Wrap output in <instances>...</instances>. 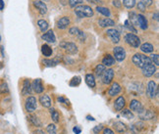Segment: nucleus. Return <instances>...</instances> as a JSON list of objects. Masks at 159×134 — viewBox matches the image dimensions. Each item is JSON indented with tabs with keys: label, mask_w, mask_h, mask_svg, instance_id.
<instances>
[{
	"label": "nucleus",
	"mask_w": 159,
	"mask_h": 134,
	"mask_svg": "<svg viewBox=\"0 0 159 134\" xmlns=\"http://www.w3.org/2000/svg\"><path fill=\"white\" fill-rule=\"evenodd\" d=\"M122 115H123L124 118L128 119H134V114L130 111V110H124V111L122 112Z\"/></svg>",
	"instance_id": "c9c22d12"
},
{
	"label": "nucleus",
	"mask_w": 159,
	"mask_h": 134,
	"mask_svg": "<svg viewBox=\"0 0 159 134\" xmlns=\"http://www.w3.org/2000/svg\"><path fill=\"white\" fill-rule=\"evenodd\" d=\"M34 134H44V132L42 131L41 129H36L34 131Z\"/></svg>",
	"instance_id": "603ef678"
},
{
	"label": "nucleus",
	"mask_w": 159,
	"mask_h": 134,
	"mask_svg": "<svg viewBox=\"0 0 159 134\" xmlns=\"http://www.w3.org/2000/svg\"><path fill=\"white\" fill-rule=\"evenodd\" d=\"M70 25V20L68 17H62L57 22V28L60 29H65Z\"/></svg>",
	"instance_id": "a211bd4d"
},
{
	"label": "nucleus",
	"mask_w": 159,
	"mask_h": 134,
	"mask_svg": "<svg viewBox=\"0 0 159 134\" xmlns=\"http://www.w3.org/2000/svg\"><path fill=\"white\" fill-rule=\"evenodd\" d=\"M38 26L39 28V29L42 32H45L48 29V23L44 20H39L38 21Z\"/></svg>",
	"instance_id": "cd10ccee"
},
{
	"label": "nucleus",
	"mask_w": 159,
	"mask_h": 134,
	"mask_svg": "<svg viewBox=\"0 0 159 134\" xmlns=\"http://www.w3.org/2000/svg\"><path fill=\"white\" fill-rule=\"evenodd\" d=\"M85 83H87L91 88L95 87V78H94L93 75L88 74L87 76H85Z\"/></svg>",
	"instance_id": "a878e982"
},
{
	"label": "nucleus",
	"mask_w": 159,
	"mask_h": 134,
	"mask_svg": "<svg viewBox=\"0 0 159 134\" xmlns=\"http://www.w3.org/2000/svg\"><path fill=\"white\" fill-rule=\"evenodd\" d=\"M150 60H151L152 64H153L154 66H159V57H158L157 54H152Z\"/></svg>",
	"instance_id": "58836bf2"
},
{
	"label": "nucleus",
	"mask_w": 159,
	"mask_h": 134,
	"mask_svg": "<svg viewBox=\"0 0 159 134\" xmlns=\"http://www.w3.org/2000/svg\"><path fill=\"white\" fill-rule=\"evenodd\" d=\"M34 7L36 9H39V13L41 15L46 14V12H47V6H46V4L44 2L40 1V0H36V1H34Z\"/></svg>",
	"instance_id": "4468645a"
},
{
	"label": "nucleus",
	"mask_w": 159,
	"mask_h": 134,
	"mask_svg": "<svg viewBox=\"0 0 159 134\" xmlns=\"http://www.w3.org/2000/svg\"><path fill=\"white\" fill-rule=\"evenodd\" d=\"M3 68V65H2V63H0V69H2Z\"/></svg>",
	"instance_id": "6e6d98bb"
},
{
	"label": "nucleus",
	"mask_w": 159,
	"mask_h": 134,
	"mask_svg": "<svg viewBox=\"0 0 159 134\" xmlns=\"http://www.w3.org/2000/svg\"><path fill=\"white\" fill-rule=\"evenodd\" d=\"M140 2H142L144 5V7L146 8V7H148V6H150L153 1H152V0H142Z\"/></svg>",
	"instance_id": "79ce46f5"
},
{
	"label": "nucleus",
	"mask_w": 159,
	"mask_h": 134,
	"mask_svg": "<svg viewBox=\"0 0 159 134\" xmlns=\"http://www.w3.org/2000/svg\"><path fill=\"white\" fill-rule=\"evenodd\" d=\"M74 132L76 133V134H80L81 133V128H80V127H78V126H76V127H74Z\"/></svg>",
	"instance_id": "8fccbe9b"
},
{
	"label": "nucleus",
	"mask_w": 159,
	"mask_h": 134,
	"mask_svg": "<svg viewBox=\"0 0 159 134\" xmlns=\"http://www.w3.org/2000/svg\"><path fill=\"white\" fill-rule=\"evenodd\" d=\"M125 106H126V100L123 96L118 97V98L116 99L114 102V108H115L116 111H118V112L121 111V110L123 109Z\"/></svg>",
	"instance_id": "2eb2a0df"
},
{
	"label": "nucleus",
	"mask_w": 159,
	"mask_h": 134,
	"mask_svg": "<svg viewBox=\"0 0 159 134\" xmlns=\"http://www.w3.org/2000/svg\"><path fill=\"white\" fill-rule=\"evenodd\" d=\"M98 25L101 28H107V27H113L115 25V22L109 18H105V19H100L98 21Z\"/></svg>",
	"instance_id": "5701e85b"
},
{
	"label": "nucleus",
	"mask_w": 159,
	"mask_h": 134,
	"mask_svg": "<svg viewBox=\"0 0 159 134\" xmlns=\"http://www.w3.org/2000/svg\"><path fill=\"white\" fill-rule=\"evenodd\" d=\"M104 71H105V66H103L101 64L100 65H97L95 67V69H94V72H95V75L97 76H101L103 72H104Z\"/></svg>",
	"instance_id": "c756f323"
},
{
	"label": "nucleus",
	"mask_w": 159,
	"mask_h": 134,
	"mask_svg": "<svg viewBox=\"0 0 159 134\" xmlns=\"http://www.w3.org/2000/svg\"><path fill=\"white\" fill-rule=\"evenodd\" d=\"M48 134H57V128L55 124H49L46 128Z\"/></svg>",
	"instance_id": "e433bc0d"
},
{
	"label": "nucleus",
	"mask_w": 159,
	"mask_h": 134,
	"mask_svg": "<svg viewBox=\"0 0 159 134\" xmlns=\"http://www.w3.org/2000/svg\"><path fill=\"white\" fill-rule=\"evenodd\" d=\"M130 109L133 112H136L140 114L143 111V106L142 105V103L138 100H132L130 103Z\"/></svg>",
	"instance_id": "f8f14e48"
},
{
	"label": "nucleus",
	"mask_w": 159,
	"mask_h": 134,
	"mask_svg": "<svg viewBox=\"0 0 159 134\" xmlns=\"http://www.w3.org/2000/svg\"><path fill=\"white\" fill-rule=\"evenodd\" d=\"M123 4L128 9H132L136 5V1L134 0H123Z\"/></svg>",
	"instance_id": "f704fd0d"
},
{
	"label": "nucleus",
	"mask_w": 159,
	"mask_h": 134,
	"mask_svg": "<svg viewBox=\"0 0 159 134\" xmlns=\"http://www.w3.org/2000/svg\"><path fill=\"white\" fill-rule=\"evenodd\" d=\"M89 3H93V4H100L99 0H88Z\"/></svg>",
	"instance_id": "3c124183"
},
{
	"label": "nucleus",
	"mask_w": 159,
	"mask_h": 134,
	"mask_svg": "<svg viewBox=\"0 0 159 134\" xmlns=\"http://www.w3.org/2000/svg\"><path fill=\"white\" fill-rule=\"evenodd\" d=\"M101 78H102V82L104 84L111 83L113 78H114V71L112 69L105 70L104 72H103L102 76H101Z\"/></svg>",
	"instance_id": "6e6552de"
},
{
	"label": "nucleus",
	"mask_w": 159,
	"mask_h": 134,
	"mask_svg": "<svg viewBox=\"0 0 159 134\" xmlns=\"http://www.w3.org/2000/svg\"><path fill=\"white\" fill-rule=\"evenodd\" d=\"M133 63L136 65L138 68H140L143 69L144 66L146 65H149V64H152L151 60L149 57L145 56L143 54H134V57H133Z\"/></svg>",
	"instance_id": "f257e3e1"
},
{
	"label": "nucleus",
	"mask_w": 159,
	"mask_h": 134,
	"mask_svg": "<svg viewBox=\"0 0 159 134\" xmlns=\"http://www.w3.org/2000/svg\"><path fill=\"white\" fill-rule=\"evenodd\" d=\"M60 46L63 47L66 50V52L70 55H74L78 52V47L75 43H73V42H65V41L61 42Z\"/></svg>",
	"instance_id": "0eeeda50"
},
{
	"label": "nucleus",
	"mask_w": 159,
	"mask_h": 134,
	"mask_svg": "<svg viewBox=\"0 0 159 134\" xmlns=\"http://www.w3.org/2000/svg\"><path fill=\"white\" fill-rule=\"evenodd\" d=\"M4 7V3H3V0H0V10H2Z\"/></svg>",
	"instance_id": "864d4df0"
},
{
	"label": "nucleus",
	"mask_w": 159,
	"mask_h": 134,
	"mask_svg": "<svg viewBox=\"0 0 159 134\" xmlns=\"http://www.w3.org/2000/svg\"><path fill=\"white\" fill-rule=\"evenodd\" d=\"M36 99L33 96H30L29 98H27L26 103H25V108H26V111L28 113H34L35 110H36Z\"/></svg>",
	"instance_id": "423d86ee"
},
{
	"label": "nucleus",
	"mask_w": 159,
	"mask_h": 134,
	"mask_svg": "<svg viewBox=\"0 0 159 134\" xmlns=\"http://www.w3.org/2000/svg\"><path fill=\"white\" fill-rule=\"evenodd\" d=\"M58 101L61 102V103H65V104H69V101H67L65 98H63V97H59V98H58Z\"/></svg>",
	"instance_id": "49530a36"
},
{
	"label": "nucleus",
	"mask_w": 159,
	"mask_h": 134,
	"mask_svg": "<svg viewBox=\"0 0 159 134\" xmlns=\"http://www.w3.org/2000/svg\"><path fill=\"white\" fill-rule=\"evenodd\" d=\"M113 54H114L113 58L116 61H118V62H122V61H124L126 58V51L124 48L121 46L115 47L113 49Z\"/></svg>",
	"instance_id": "39448f33"
},
{
	"label": "nucleus",
	"mask_w": 159,
	"mask_h": 134,
	"mask_svg": "<svg viewBox=\"0 0 159 134\" xmlns=\"http://www.w3.org/2000/svg\"><path fill=\"white\" fill-rule=\"evenodd\" d=\"M157 92H158L157 84L154 81L150 80L148 83V86H146V95H148V98L154 99L156 97V95H157Z\"/></svg>",
	"instance_id": "20e7f679"
},
{
	"label": "nucleus",
	"mask_w": 159,
	"mask_h": 134,
	"mask_svg": "<svg viewBox=\"0 0 159 134\" xmlns=\"http://www.w3.org/2000/svg\"><path fill=\"white\" fill-rule=\"evenodd\" d=\"M50 115H51L52 120L54 121V123H57L58 121H59V114H58V112L54 108H51L50 109Z\"/></svg>",
	"instance_id": "7c9ffc66"
},
{
	"label": "nucleus",
	"mask_w": 159,
	"mask_h": 134,
	"mask_svg": "<svg viewBox=\"0 0 159 134\" xmlns=\"http://www.w3.org/2000/svg\"><path fill=\"white\" fill-rule=\"evenodd\" d=\"M101 129H102V125H97L96 127H94V128H93V131H94L95 133H97L98 131H100Z\"/></svg>",
	"instance_id": "09e8293b"
},
{
	"label": "nucleus",
	"mask_w": 159,
	"mask_h": 134,
	"mask_svg": "<svg viewBox=\"0 0 159 134\" xmlns=\"http://www.w3.org/2000/svg\"><path fill=\"white\" fill-rule=\"evenodd\" d=\"M7 93H9L8 85H7V83L2 82L0 84V94H7Z\"/></svg>",
	"instance_id": "72a5a7b5"
},
{
	"label": "nucleus",
	"mask_w": 159,
	"mask_h": 134,
	"mask_svg": "<svg viewBox=\"0 0 159 134\" xmlns=\"http://www.w3.org/2000/svg\"><path fill=\"white\" fill-rule=\"evenodd\" d=\"M138 9L139 11H142V12H144L145 11V7H144V5L142 2H139V4H138Z\"/></svg>",
	"instance_id": "37998d69"
},
{
	"label": "nucleus",
	"mask_w": 159,
	"mask_h": 134,
	"mask_svg": "<svg viewBox=\"0 0 159 134\" xmlns=\"http://www.w3.org/2000/svg\"><path fill=\"white\" fill-rule=\"evenodd\" d=\"M32 93V84H30L29 80H25L23 82V88H22V95L27 96Z\"/></svg>",
	"instance_id": "dca6fc26"
},
{
	"label": "nucleus",
	"mask_w": 159,
	"mask_h": 134,
	"mask_svg": "<svg viewBox=\"0 0 159 134\" xmlns=\"http://www.w3.org/2000/svg\"><path fill=\"white\" fill-rule=\"evenodd\" d=\"M39 103L40 104L43 106L44 108H50L51 107V99H50V97L48 96V95H41L39 97Z\"/></svg>",
	"instance_id": "aec40b11"
},
{
	"label": "nucleus",
	"mask_w": 159,
	"mask_h": 134,
	"mask_svg": "<svg viewBox=\"0 0 159 134\" xmlns=\"http://www.w3.org/2000/svg\"><path fill=\"white\" fill-rule=\"evenodd\" d=\"M113 5L116 6V7L120 8L121 7V2L119 1V0H114V1H113Z\"/></svg>",
	"instance_id": "de8ad7c7"
},
{
	"label": "nucleus",
	"mask_w": 159,
	"mask_h": 134,
	"mask_svg": "<svg viewBox=\"0 0 159 134\" xmlns=\"http://www.w3.org/2000/svg\"><path fill=\"white\" fill-rule=\"evenodd\" d=\"M80 83H81V77H80V76H76V77H74L71 80L70 85H71V86H77V85H79Z\"/></svg>",
	"instance_id": "ea45409f"
},
{
	"label": "nucleus",
	"mask_w": 159,
	"mask_h": 134,
	"mask_svg": "<svg viewBox=\"0 0 159 134\" xmlns=\"http://www.w3.org/2000/svg\"><path fill=\"white\" fill-rule=\"evenodd\" d=\"M107 35L110 37V39L112 40L113 43H119L120 41V33L117 29L115 28H109L106 32Z\"/></svg>",
	"instance_id": "9d476101"
},
{
	"label": "nucleus",
	"mask_w": 159,
	"mask_h": 134,
	"mask_svg": "<svg viewBox=\"0 0 159 134\" xmlns=\"http://www.w3.org/2000/svg\"><path fill=\"white\" fill-rule=\"evenodd\" d=\"M139 117L142 119L144 120H149L154 118V113L150 111V110H143V111L139 114Z\"/></svg>",
	"instance_id": "412c9836"
},
{
	"label": "nucleus",
	"mask_w": 159,
	"mask_h": 134,
	"mask_svg": "<svg viewBox=\"0 0 159 134\" xmlns=\"http://www.w3.org/2000/svg\"><path fill=\"white\" fill-rule=\"evenodd\" d=\"M96 11L98 12V13L106 16V17H110V15H111V13H110V10L108 8H106V7H102V6H97Z\"/></svg>",
	"instance_id": "c85d7f7f"
},
{
	"label": "nucleus",
	"mask_w": 159,
	"mask_h": 134,
	"mask_svg": "<svg viewBox=\"0 0 159 134\" xmlns=\"http://www.w3.org/2000/svg\"><path fill=\"white\" fill-rule=\"evenodd\" d=\"M155 72H156V66H154L153 64L146 65L143 68V75L146 77L152 76Z\"/></svg>",
	"instance_id": "1a4fd4ad"
},
{
	"label": "nucleus",
	"mask_w": 159,
	"mask_h": 134,
	"mask_svg": "<svg viewBox=\"0 0 159 134\" xmlns=\"http://www.w3.org/2000/svg\"><path fill=\"white\" fill-rule=\"evenodd\" d=\"M42 63H43L44 66L46 67H54L55 65L58 64V61L56 60H49V59H44L42 61Z\"/></svg>",
	"instance_id": "473e14b6"
},
{
	"label": "nucleus",
	"mask_w": 159,
	"mask_h": 134,
	"mask_svg": "<svg viewBox=\"0 0 159 134\" xmlns=\"http://www.w3.org/2000/svg\"><path fill=\"white\" fill-rule=\"evenodd\" d=\"M113 126H114L115 131L118 133H124L127 131V126L125 123H122V121H116V123L113 124Z\"/></svg>",
	"instance_id": "4be33fe9"
},
{
	"label": "nucleus",
	"mask_w": 159,
	"mask_h": 134,
	"mask_svg": "<svg viewBox=\"0 0 159 134\" xmlns=\"http://www.w3.org/2000/svg\"><path fill=\"white\" fill-rule=\"evenodd\" d=\"M103 134H115L114 131L112 129L110 128H104V130H103Z\"/></svg>",
	"instance_id": "c03bdc74"
},
{
	"label": "nucleus",
	"mask_w": 159,
	"mask_h": 134,
	"mask_svg": "<svg viewBox=\"0 0 159 134\" xmlns=\"http://www.w3.org/2000/svg\"><path fill=\"white\" fill-rule=\"evenodd\" d=\"M121 92V86L118 82H114L112 83L111 87H110L108 93L110 96H115V95H118Z\"/></svg>",
	"instance_id": "6ab92c4d"
},
{
	"label": "nucleus",
	"mask_w": 159,
	"mask_h": 134,
	"mask_svg": "<svg viewBox=\"0 0 159 134\" xmlns=\"http://www.w3.org/2000/svg\"><path fill=\"white\" fill-rule=\"evenodd\" d=\"M153 19H155L156 21H158V13H157V12L153 15Z\"/></svg>",
	"instance_id": "5fc2aeb1"
},
{
	"label": "nucleus",
	"mask_w": 159,
	"mask_h": 134,
	"mask_svg": "<svg viewBox=\"0 0 159 134\" xmlns=\"http://www.w3.org/2000/svg\"><path fill=\"white\" fill-rule=\"evenodd\" d=\"M78 36H79V39L81 40V41H83L84 39V37H85V34L83 32H80V33L78 34Z\"/></svg>",
	"instance_id": "a18cd8bd"
},
{
	"label": "nucleus",
	"mask_w": 159,
	"mask_h": 134,
	"mask_svg": "<svg viewBox=\"0 0 159 134\" xmlns=\"http://www.w3.org/2000/svg\"><path fill=\"white\" fill-rule=\"evenodd\" d=\"M29 119H30V123H32L34 126H38V127H40L42 124H41V123L39 121V119L35 117V115H30L29 117Z\"/></svg>",
	"instance_id": "2f4dec72"
},
{
	"label": "nucleus",
	"mask_w": 159,
	"mask_h": 134,
	"mask_svg": "<svg viewBox=\"0 0 159 134\" xmlns=\"http://www.w3.org/2000/svg\"><path fill=\"white\" fill-rule=\"evenodd\" d=\"M139 48H140V50H142L143 53H146V54L152 53V52H153V50H154L153 45L150 44V43H148V42H146V43H143V45H140Z\"/></svg>",
	"instance_id": "393cba45"
},
{
	"label": "nucleus",
	"mask_w": 159,
	"mask_h": 134,
	"mask_svg": "<svg viewBox=\"0 0 159 134\" xmlns=\"http://www.w3.org/2000/svg\"><path fill=\"white\" fill-rule=\"evenodd\" d=\"M115 64V59L113 58V56H111V55H105V57L102 59V65L105 66V67H110Z\"/></svg>",
	"instance_id": "b1692460"
},
{
	"label": "nucleus",
	"mask_w": 159,
	"mask_h": 134,
	"mask_svg": "<svg viewBox=\"0 0 159 134\" xmlns=\"http://www.w3.org/2000/svg\"><path fill=\"white\" fill-rule=\"evenodd\" d=\"M69 32H70V34H73V35H78L80 33V29L78 28L74 27L69 29Z\"/></svg>",
	"instance_id": "a19ab883"
},
{
	"label": "nucleus",
	"mask_w": 159,
	"mask_h": 134,
	"mask_svg": "<svg viewBox=\"0 0 159 134\" xmlns=\"http://www.w3.org/2000/svg\"><path fill=\"white\" fill-rule=\"evenodd\" d=\"M137 21H138V26H139V28L142 29H146L148 28V20L146 18L142 15V14H139L137 15Z\"/></svg>",
	"instance_id": "f3484780"
},
{
	"label": "nucleus",
	"mask_w": 159,
	"mask_h": 134,
	"mask_svg": "<svg viewBox=\"0 0 159 134\" xmlns=\"http://www.w3.org/2000/svg\"><path fill=\"white\" fill-rule=\"evenodd\" d=\"M125 41L130 46L134 48H139L140 46V39L139 36H137L134 33H127L125 35Z\"/></svg>",
	"instance_id": "7ed1b4c3"
},
{
	"label": "nucleus",
	"mask_w": 159,
	"mask_h": 134,
	"mask_svg": "<svg viewBox=\"0 0 159 134\" xmlns=\"http://www.w3.org/2000/svg\"><path fill=\"white\" fill-rule=\"evenodd\" d=\"M75 14L79 18H89L93 16V10L89 5H81L76 7Z\"/></svg>",
	"instance_id": "f03ea898"
},
{
	"label": "nucleus",
	"mask_w": 159,
	"mask_h": 134,
	"mask_svg": "<svg viewBox=\"0 0 159 134\" xmlns=\"http://www.w3.org/2000/svg\"><path fill=\"white\" fill-rule=\"evenodd\" d=\"M32 89L38 94H40V93L43 92L44 87H43V85H42L41 80H39V78H36V80H34L33 81V83H32Z\"/></svg>",
	"instance_id": "9b49d317"
},
{
	"label": "nucleus",
	"mask_w": 159,
	"mask_h": 134,
	"mask_svg": "<svg viewBox=\"0 0 159 134\" xmlns=\"http://www.w3.org/2000/svg\"><path fill=\"white\" fill-rule=\"evenodd\" d=\"M41 38L45 40L46 42H49V43H54L55 40H56V37H55L53 30H48V32H44L41 35Z\"/></svg>",
	"instance_id": "ddd939ff"
},
{
	"label": "nucleus",
	"mask_w": 159,
	"mask_h": 134,
	"mask_svg": "<svg viewBox=\"0 0 159 134\" xmlns=\"http://www.w3.org/2000/svg\"><path fill=\"white\" fill-rule=\"evenodd\" d=\"M41 53L45 57H50L51 55H52L51 47L49 45H47V44H43V45L41 46Z\"/></svg>",
	"instance_id": "bb28decb"
},
{
	"label": "nucleus",
	"mask_w": 159,
	"mask_h": 134,
	"mask_svg": "<svg viewBox=\"0 0 159 134\" xmlns=\"http://www.w3.org/2000/svg\"><path fill=\"white\" fill-rule=\"evenodd\" d=\"M69 5L71 6V7L75 8L77 7V6H79L80 4L83 3V0H69Z\"/></svg>",
	"instance_id": "4c0bfd02"
}]
</instances>
